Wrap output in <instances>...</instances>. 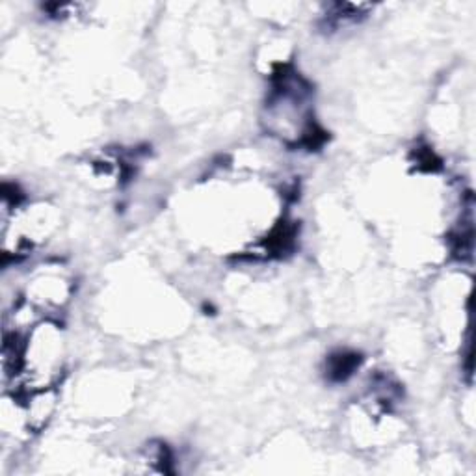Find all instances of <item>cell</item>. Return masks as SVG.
<instances>
[{
  "label": "cell",
  "instance_id": "6da1fadb",
  "mask_svg": "<svg viewBox=\"0 0 476 476\" xmlns=\"http://www.w3.org/2000/svg\"><path fill=\"white\" fill-rule=\"evenodd\" d=\"M357 365H359V356H356V354H338V356L332 357L329 374L335 380H346Z\"/></svg>",
  "mask_w": 476,
  "mask_h": 476
}]
</instances>
